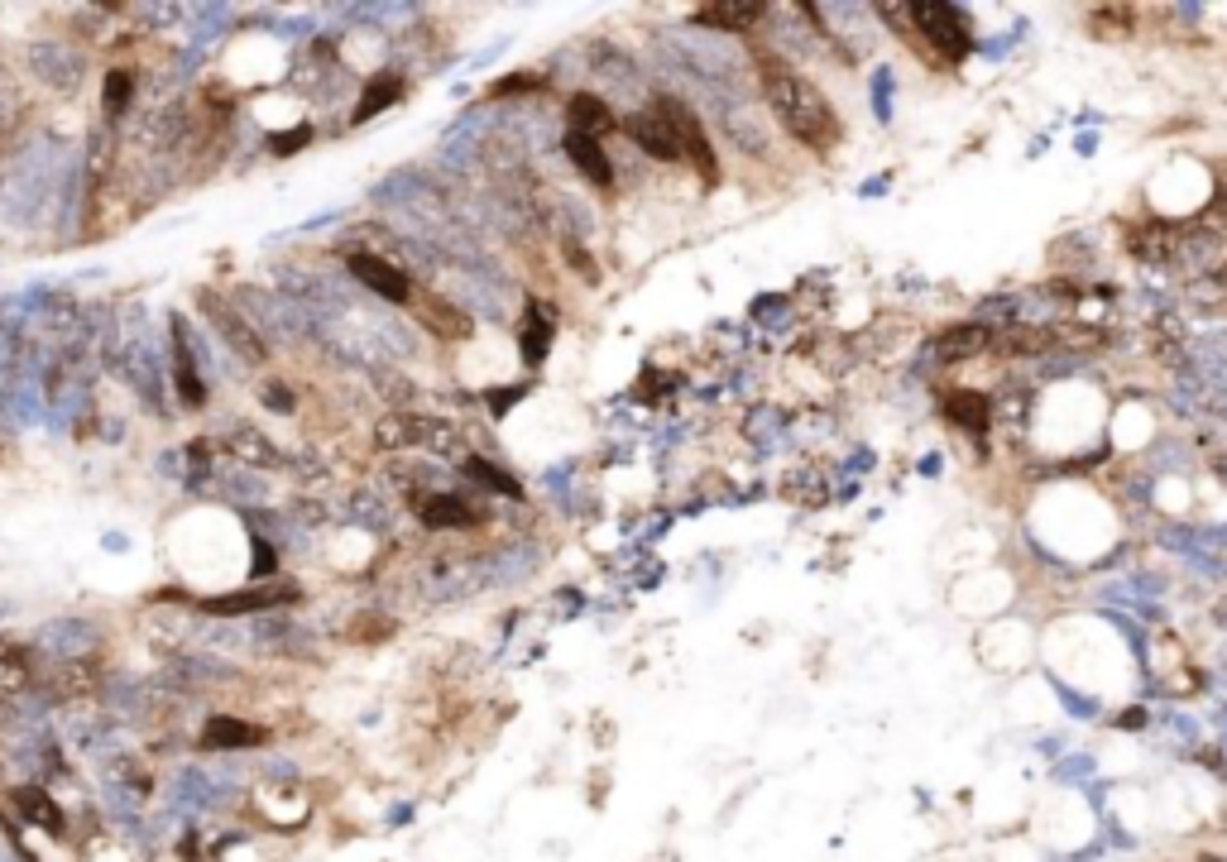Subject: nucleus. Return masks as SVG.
Returning <instances> with one entry per match:
<instances>
[{
    "label": "nucleus",
    "instance_id": "nucleus-28",
    "mask_svg": "<svg viewBox=\"0 0 1227 862\" xmlns=\"http://www.w3.org/2000/svg\"><path fill=\"white\" fill-rule=\"evenodd\" d=\"M264 403L279 408V412H288V408H293V393H283V388H269V393H264Z\"/></svg>",
    "mask_w": 1227,
    "mask_h": 862
},
{
    "label": "nucleus",
    "instance_id": "nucleus-21",
    "mask_svg": "<svg viewBox=\"0 0 1227 862\" xmlns=\"http://www.w3.org/2000/svg\"><path fill=\"white\" fill-rule=\"evenodd\" d=\"M403 92H408V82L399 77V72H375V77L365 82V92H360V101H355V125L360 120H375V116H384L389 111L393 101H403Z\"/></svg>",
    "mask_w": 1227,
    "mask_h": 862
},
{
    "label": "nucleus",
    "instance_id": "nucleus-8",
    "mask_svg": "<svg viewBox=\"0 0 1227 862\" xmlns=\"http://www.w3.org/2000/svg\"><path fill=\"white\" fill-rule=\"evenodd\" d=\"M303 599V590L293 580H274V585H255V590H226V594H207L202 599V614L216 618H245V614H283L288 604Z\"/></svg>",
    "mask_w": 1227,
    "mask_h": 862
},
{
    "label": "nucleus",
    "instance_id": "nucleus-23",
    "mask_svg": "<svg viewBox=\"0 0 1227 862\" xmlns=\"http://www.w3.org/2000/svg\"><path fill=\"white\" fill-rule=\"evenodd\" d=\"M135 87H139L135 68H111V72H106V82H101V111H106V120H120L130 106H135Z\"/></svg>",
    "mask_w": 1227,
    "mask_h": 862
},
{
    "label": "nucleus",
    "instance_id": "nucleus-26",
    "mask_svg": "<svg viewBox=\"0 0 1227 862\" xmlns=\"http://www.w3.org/2000/svg\"><path fill=\"white\" fill-rule=\"evenodd\" d=\"M988 345V331H979V326H964V331H949L940 341V355L945 360H964V355H979V350Z\"/></svg>",
    "mask_w": 1227,
    "mask_h": 862
},
{
    "label": "nucleus",
    "instance_id": "nucleus-27",
    "mask_svg": "<svg viewBox=\"0 0 1227 862\" xmlns=\"http://www.w3.org/2000/svg\"><path fill=\"white\" fill-rule=\"evenodd\" d=\"M307 139H312V130H307V125H297L293 135H274V139H269V149L283 159V154H297V144H307Z\"/></svg>",
    "mask_w": 1227,
    "mask_h": 862
},
{
    "label": "nucleus",
    "instance_id": "nucleus-2",
    "mask_svg": "<svg viewBox=\"0 0 1227 862\" xmlns=\"http://www.w3.org/2000/svg\"><path fill=\"white\" fill-rule=\"evenodd\" d=\"M695 125H701L695 111L685 101H677V96H653V101L637 106V111L623 120L629 139L657 163H685V139H691Z\"/></svg>",
    "mask_w": 1227,
    "mask_h": 862
},
{
    "label": "nucleus",
    "instance_id": "nucleus-22",
    "mask_svg": "<svg viewBox=\"0 0 1227 862\" xmlns=\"http://www.w3.org/2000/svg\"><path fill=\"white\" fill-rule=\"evenodd\" d=\"M226 451H231L240 465H259V470H279L283 465V451L274 441H264L259 432L250 427H235L231 436H226Z\"/></svg>",
    "mask_w": 1227,
    "mask_h": 862
},
{
    "label": "nucleus",
    "instance_id": "nucleus-12",
    "mask_svg": "<svg viewBox=\"0 0 1227 862\" xmlns=\"http://www.w3.org/2000/svg\"><path fill=\"white\" fill-rule=\"evenodd\" d=\"M413 312H417V321H423L427 331L437 336V341H471V336H475V321H471V312H465L461 302H447V298H417V302H413Z\"/></svg>",
    "mask_w": 1227,
    "mask_h": 862
},
{
    "label": "nucleus",
    "instance_id": "nucleus-4",
    "mask_svg": "<svg viewBox=\"0 0 1227 862\" xmlns=\"http://www.w3.org/2000/svg\"><path fill=\"white\" fill-rule=\"evenodd\" d=\"M197 312L207 317L211 331L226 341V350H235L245 364H264V360H269V341H264V331L250 321V312L240 307V302H231L226 293H211V288H197Z\"/></svg>",
    "mask_w": 1227,
    "mask_h": 862
},
{
    "label": "nucleus",
    "instance_id": "nucleus-1",
    "mask_svg": "<svg viewBox=\"0 0 1227 862\" xmlns=\"http://www.w3.org/2000/svg\"><path fill=\"white\" fill-rule=\"evenodd\" d=\"M757 82H763V96H767V106H773L777 125L797 144H805V149H815V154H829L839 139H845V125H839L829 96L815 87V82H805L797 68H787L773 53H757Z\"/></svg>",
    "mask_w": 1227,
    "mask_h": 862
},
{
    "label": "nucleus",
    "instance_id": "nucleus-18",
    "mask_svg": "<svg viewBox=\"0 0 1227 862\" xmlns=\"http://www.w3.org/2000/svg\"><path fill=\"white\" fill-rule=\"evenodd\" d=\"M39 685L48 690V700L68 704V700H82V695H92V690H101V671H96L92 661H58Z\"/></svg>",
    "mask_w": 1227,
    "mask_h": 862
},
{
    "label": "nucleus",
    "instance_id": "nucleus-25",
    "mask_svg": "<svg viewBox=\"0 0 1227 862\" xmlns=\"http://www.w3.org/2000/svg\"><path fill=\"white\" fill-rule=\"evenodd\" d=\"M465 479H475V484H485L489 494H499V499H523V489H519V479L513 475H503V470H495L489 465V460H479V456H471L465 460Z\"/></svg>",
    "mask_w": 1227,
    "mask_h": 862
},
{
    "label": "nucleus",
    "instance_id": "nucleus-19",
    "mask_svg": "<svg viewBox=\"0 0 1227 862\" xmlns=\"http://www.w3.org/2000/svg\"><path fill=\"white\" fill-rule=\"evenodd\" d=\"M763 15H767V5H753V0H719V5H701L691 20H695V24H705V29L749 34Z\"/></svg>",
    "mask_w": 1227,
    "mask_h": 862
},
{
    "label": "nucleus",
    "instance_id": "nucleus-3",
    "mask_svg": "<svg viewBox=\"0 0 1227 862\" xmlns=\"http://www.w3.org/2000/svg\"><path fill=\"white\" fill-rule=\"evenodd\" d=\"M907 39L916 48H935V53L945 58V63H964L969 58V20L959 15V5H949V0H916V5H907Z\"/></svg>",
    "mask_w": 1227,
    "mask_h": 862
},
{
    "label": "nucleus",
    "instance_id": "nucleus-20",
    "mask_svg": "<svg viewBox=\"0 0 1227 862\" xmlns=\"http://www.w3.org/2000/svg\"><path fill=\"white\" fill-rule=\"evenodd\" d=\"M29 120V92H24L20 72L0 58V139H15Z\"/></svg>",
    "mask_w": 1227,
    "mask_h": 862
},
{
    "label": "nucleus",
    "instance_id": "nucleus-29",
    "mask_svg": "<svg viewBox=\"0 0 1227 862\" xmlns=\"http://www.w3.org/2000/svg\"><path fill=\"white\" fill-rule=\"evenodd\" d=\"M1141 719H1146L1141 709H1127V714H1122V728H1141Z\"/></svg>",
    "mask_w": 1227,
    "mask_h": 862
},
{
    "label": "nucleus",
    "instance_id": "nucleus-7",
    "mask_svg": "<svg viewBox=\"0 0 1227 862\" xmlns=\"http://www.w3.org/2000/svg\"><path fill=\"white\" fill-rule=\"evenodd\" d=\"M345 269H351V278L360 288H369L379 302H389V307H413L417 302V288L413 278L403 274V264L384 259V254H369V250H355L345 254Z\"/></svg>",
    "mask_w": 1227,
    "mask_h": 862
},
{
    "label": "nucleus",
    "instance_id": "nucleus-6",
    "mask_svg": "<svg viewBox=\"0 0 1227 862\" xmlns=\"http://www.w3.org/2000/svg\"><path fill=\"white\" fill-rule=\"evenodd\" d=\"M101 647H106V628L82 614L48 618V623H39V633H34V652L58 657V661H92Z\"/></svg>",
    "mask_w": 1227,
    "mask_h": 862
},
{
    "label": "nucleus",
    "instance_id": "nucleus-24",
    "mask_svg": "<svg viewBox=\"0 0 1227 862\" xmlns=\"http://www.w3.org/2000/svg\"><path fill=\"white\" fill-rule=\"evenodd\" d=\"M949 422H959V427L964 432H973V436H988V417H993V408H988V398L983 393H973V388H959L955 398H949Z\"/></svg>",
    "mask_w": 1227,
    "mask_h": 862
},
{
    "label": "nucleus",
    "instance_id": "nucleus-16",
    "mask_svg": "<svg viewBox=\"0 0 1227 862\" xmlns=\"http://www.w3.org/2000/svg\"><path fill=\"white\" fill-rule=\"evenodd\" d=\"M567 120L575 135H591V139H605L609 130H619V116H614L605 92H575L567 101Z\"/></svg>",
    "mask_w": 1227,
    "mask_h": 862
},
{
    "label": "nucleus",
    "instance_id": "nucleus-17",
    "mask_svg": "<svg viewBox=\"0 0 1227 862\" xmlns=\"http://www.w3.org/2000/svg\"><path fill=\"white\" fill-rule=\"evenodd\" d=\"M551 336H557V321L547 317L543 298H527L523 302V317H519V355L527 364H543L547 350H551Z\"/></svg>",
    "mask_w": 1227,
    "mask_h": 862
},
{
    "label": "nucleus",
    "instance_id": "nucleus-5",
    "mask_svg": "<svg viewBox=\"0 0 1227 862\" xmlns=\"http://www.w3.org/2000/svg\"><path fill=\"white\" fill-rule=\"evenodd\" d=\"M24 72H29L39 87L58 92V96H72V92H82V82H87V58H82V48L58 39V34H44V39L24 44Z\"/></svg>",
    "mask_w": 1227,
    "mask_h": 862
},
{
    "label": "nucleus",
    "instance_id": "nucleus-14",
    "mask_svg": "<svg viewBox=\"0 0 1227 862\" xmlns=\"http://www.w3.org/2000/svg\"><path fill=\"white\" fill-rule=\"evenodd\" d=\"M259 743H269V728L235 719V714H211L207 728H202V748H211V752H245Z\"/></svg>",
    "mask_w": 1227,
    "mask_h": 862
},
{
    "label": "nucleus",
    "instance_id": "nucleus-9",
    "mask_svg": "<svg viewBox=\"0 0 1227 862\" xmlns=\"http://www.w3.org/2000/svg\"><path fill=\"white\" fill-rule=\"evenodd\" d=\"M5 800H10V815H15L20 824H29V829H39V834H48V839H68V810L58 805V796L48 791V786H39V781H15L5 791Z\"/></svg>",
    "mask_w": 1227,
    "mask_h": 862
},
{
    "label": "nucleus",
    "instance_id": "nucleus-13",
    "mask_svg": "<svg viewBox=\"0 0 1227 862\" xmlns=\"http://www.w3.org/2000/svg\"><path fill=\"white\" fill-rule=\"evenodd\" d=\"M173 388H178V398H183V408L207 403V384H202V369H197V355H192V336H187L183 317H173Z\"/></svg>",
    "mask_w": 1227,
    "mask_h": 862
},
{
    "label": "nucleus",
    "instance_id": "nucleus-11",
    "mask_svg": "<svg viewBox=\"0 0 1227 862\" xmlns=\"http://www.w3.org/2000/svg\"><path fill=\"white\" fill-rule=\"evenodd\" d=\"M413 513L432 532H461V527H475L479 522V508L465 503V494H417Z\"/></svg>",
    "mask_w": 1227,
    "mask_h": 862
},
{
    "label": "nucleus",
    "instance_id": "nucleus-10",
    "mask_svg": "<svg viewBox=\"0 0 1227 862\" xmlns=\"http://www.w3.org/2000/svg\"><path fill=\"white\" fill-rule=\"evenodd\" d=\"M437 422L441 417H423V412H403V408H389L384 417L375 422V446L384 456H403V451H417V446H432L437 436Z\"/></svg>",
    "mask_w": 1227,
    "mask_h": 862
},
{
    "label": "nucleus",
    "instance_id": "nucleus-15",
    "mask_svg": "<svg viewBox=\"0 0 1227 862\" xmlns=\"http://www.w3.org/2000/svg\"><path fill=\"white\" fill-rule=\"evenodd\" d=\"M561 149H567L571 168H575V173H581L585 182H591V187H599V192L614 187V163H609L605 139H591V135H575V130H567Z\"/></svg>",
    "mask_w": 1227,
    "mask_h": 862
}]
</instances>
